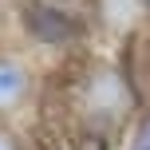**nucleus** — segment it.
<instances>
[{"label": "nucleus", "instance_id": "f03ea898", "mask_svg": "<svg viewBox=\"0 0 150 150\" xmlns=\"http://www.w3.org/2000/svg\"><path fill=\"white\" fill-rule=\"evenodd\" d=\"M32 95V71L16 55H0V115H12Z\"/></svg>", "mask_w": 150, "mask_h": 150}, {"label": "nucleus", "instance_id": "f257e3e1", "mask_svg": "<svg viewBox=\"0 0 150 150\" xmlns=\"http://www.w3.org/2000/svg\"><path fill=\"white\" fill-rule=\"evenodd\" d=\"M130 99L134 95H130L127 79H122L115 67H95V71H87V79L79 83V115L95 130H103V134L127 119Z\"/></svg>", "mask_w": 150, "mask_h": 150}, {"label": "nucleus", "instance_id": "7ed1b4c3", "mask_svg": "<svg viewBox=\"0 0 150 150\" xmlns=\"http://www.w3.org/2000/svg\"><path fill=\"white\" fill-rule=\"evenodd\" d=\"M28 32L36 40H75V16L63 12L59 4H32L28 8Z\"/></svg>", "mask_w": 150, "mask_h": 150}, {"label": "nucleus", "instance_id": "423d86ee", "mask_svg": "<svg viewBox=\"0 0 150 150\" xmlns=\"http://www.w3.org/2000/svg\"><path fill=\"white\" fill-rule=\"evenodd\" d=\"M0 150H20V146H16V138H12V134H8V130H4V127H0Z\"/></svg>", "mask_w": 150, "mask_h": 150}, {"label": "nucleus", "instance_id": "20e7f679", "mask_svg": "<svg viewBox=\"0 0 150 150\" xmlns=\"http://www.w3.org/2000/svg\"><path fill=\"white\" fill-rule=\"evenodd\" d=\"M142 12V0H103V16L111 28H130Z\"/></svg>", "mask_w": 150, "mask_h": 150}, {"label": "nucleus", "instance_id": "39448f33", "mask_svg": "<svg viewBox=\"0 0 150 150\" xmlns=\"http://www.w3.org/2000/svg\"><path fill=\"white\" fill-rule=\"evenodd\" d=\"M127 150H150V111L138 119V127H134V134H130V146Z\"/></svg>", "mask_w": 150, "mask_h": 150}]
</instances>
